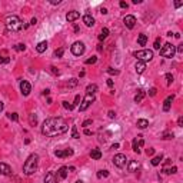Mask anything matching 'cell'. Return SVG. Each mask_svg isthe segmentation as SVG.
I'll use <instances>...</instances> for the list:
<instances>
[{"label":"cell","instance_id":"34","mask_svg":"<svg viewBox=\"0 0 183 183\" xmlns=\"http://www.w3.org/2000/svg\"><path fill=\"white\" fill-rule=\"evenodd\" d=\"M72 137H74V139H79L80 137L79 133H77V128H76V126H72Z\"/></svg>","mask_w":183,"mask_h":183},{"label":"cell","instance_id":"58","mask_svg":"<svg viewBox=\"0 0 183 183\" xmlns=\"http://www.w3.org/2000/svg\"><path fill=\"white\" fill-rule=\"evenodd\" d=\"M182 4H183V3H180V1H176V3H175V6H176V7H180Z\"/></svg>","mask_w":183,"mask_h":183},{"label":"cell","instance_id":"39","mask_svg":"<svg viewBox=\"0 0 183 183\" xmlns=\"http://www.w3.org/2000/svg\"><path fill=\"white\" fill-rule=\"evenodd\" d=\"M162 139H165V140H170V139H173V133H163V137Z\"/></svg>","mask_w":183,"mask_h":183},{"label":"cell","instance_id":"26","mask_svg":"<svg viewBox=\"0 0 183 183\" xmlns=\"http://www.w3.org/2000/svg\"><path fill=\"white\" fill-rule=\"evenodd\" d=\"M136 125H137V128L139 129H146L147 126H149V122H147L146 119H139Z\"/></svg>","mask_w":183,"mask_h":183},{"label":"cell","instance_id":"14","mask_svg":"<svg viewBox=\"0 0 183 183\" xmlns=\"http://www.w3.org/2000/svg\"><path fill=\"white\" fill-rule=\"evenodd\" d=\"M67 172H69V167H66V166L60 167V169L57 170V180H59V179L64 180V179L67 177Z\"/></svg>","mask_w":183,"mask_h":183},{"label":"cell","instance_id":"40","mask_svg":"<svg viewBox=\"0 0 183 183\" xmlns=\"http://www.w3.org/2000/svg\"><path fill=\"white\" fill-rule=\"evenodd\" d=\"M76 85H77V80H76V79H70V80H69V83H67V86H69V87H74Z\"/></svg>","mask_w":183,"mask_h":183},{"label":"cell","instance_id":"53","mask_svg":"<svg viewBox=\"0 0 183 183\" xmlns=\"http://www.w3.org/2000/svg\"><path fill=\"white\" fill-rule=\"evenodd\" d=\"M107 86H109V87H113V80L112 79L107 80Z\"/></svg>","mask_w":183,"mask_h":183},{"label":"cell","instance_id":"18","mask_svg":"<svg viewBox=\"0 0 183 183\" xmlns=\"http://www.w3.org/2000/svg\"><path fill=\"white\" fill-rule=\"evenodd\" d=\"M135 69H136V73H137V74H142V73L146 70V63H144V62H139V60H137Z\"/></svg>","mask_w":183,"mask_h":183},{"label":"cell","instance_id":"12","mask_svg":"<svg viewBox=\"0 0 183 183\" xmlns=\"http://www.w3.org/2000/svg\"><path fill=\"white\" fill-rule=\"evenodd\" d=\"M123 23H125V26H126L128 29H133L136 24V17L132 16V15H129V16H126L123 19Z\"/></svg>","mask_w":183,"mask_h":183},{"label":"cell","instance_id":"45","mask_svg":"<svg viewBox=\"0 0 183 183\" xmlns=\"http://www.w3.org/2000/svg\"><path fill=\"white\" fill-rule=\"evenodd\" d=\"M63 107H64V109H69V110H72V109H73V106H72V104H69L67 102H63Z\"/></svg>","mask_w":183,"mask_h":183},{"label":"cell","instance_id":"24","mask_svg":"<svg viewBox=\"0 0 183 183\" xmlns=\"http://www.w3.org/2000/svg\"><path fill=\"white\" fill-rule=\"evenodd\" d=\"M47 49V42L44 40V42H40L39 44L36 46V50H37V53H43L44 50Z\"/></svg>","mask_w":183,"mask_h":183},{"label":"cell","instance_id":"56","mask_svg":"<svg viewBox=\"0 0 183 183\" xmlns=\"http://www.w3.org/2000/svg\"><path fill=\"white\" fill-rule=\"evenodd\" d=\"M49 93H50V90H49V89H46V90H43V96H47Z\"/></svg>","mask_w":183,"mask_h":183},{"label":"cell","instance_id":"36","mask_svg":"<svg viewBox=\"0 0 183 183\" xmlns=\"http://www.w3.org/2000/svg\"><path fill=\"white\" fill-rule=\"evenodd\" d=\"M9 119L13 120V122H17V120H19V116H17V113H9Z\"/></svg>","mask_w":183,"mask_h":183},{"label":"cell","instance_id":"54","mask_svg":"<svg viewBox=\"0 0 183 183\" xmlns=\"http://www.w3.org/2000/svg\"><path fill=\"white\" fill-rule=\"evenodd\" d=\"M36 23H37V19H36V17H33V19H32V22H30V24H33V26H34Z\"/></svg>","mask_w":183,"mask_h":183},{"label":"cell","instance_id":"32","mask_svg":"<svg viewBox=\"0 0 183 183\" xmlns=\"http://www.w3.org/2000/svg\"><path fill=\"white\" fill-rule=\"evenodd\" d=\"M63 53H64V49L63 47L56 49V50H55V56H56V57H62V56H63Z\"/></svg>","mask_w":183,"mask_h":183},{"label":"cell","instance_id":"51","mask_svg":"<svg viewBox=\"0 0 183 183\" xmlns=\"http://www.w3.org/2000/svg\"><path fill=\"white\" fill-rule=\"evenodd\" d=\"M177 53H183V44H179V46H177Z\"/></svg>","mask_w":183,"mask_h":183},{"label":"cell","instance_id":"30","mask_svg":"<svg viewBox=\"0 0 183 183\" xmlns=\"http://www.w3.org/2000/svg\"><path fill=\"white\" fill-rule=\"evenodd\" d=\"M29 122H30L32 126H36V125H37V116H36L34 113H32V114L29 116Z\"/></svg>","mask_w":183,"mask_h":183},{"label":"cell","instance_id":"48","mask_svg":"<svg viewBox=\"0 0 183 183\" xmlns=\"http://www.w3.org/2000/svg\"><path fill=\"white\" fill-rule=\"evenodd\" d=\"M119 6H120L122 9H128V3H126V1H120Z\"/></svg>","mask_w":183,"mask_h":183},{"label":"cell","instance_id":"29","mask_svg":"<svg viewBox=\"0 0 183 183\" xmlns=\"http://www.w3.org/2000/svg\"><path fill=\"white\" fill-rule=\"evenodd\" d=\"M162 160H163V156H162V155H157V156H155V157L152 159V165H153V166H157V165H160Z\"/></svg>","mask_w":183,"mask_h":183},{"label":"cell","instance_id":"25","mask_svg":"<svg viewBox=\"0 0 183 183\" xmlns=\"http://www.w3.org/2000/svg\"><path fill=\"white\" fill-rule=\"evenodd\" d=\"M97 90H99L97 85H89L87 87H86V93H87V95H95Z\"/></svg>","mask_w":183,"mask_h":183},{"label":"cell","instance_id":"50","mask_svg":"<svg viewBox=\"0 0 183 183\" xmlns=\"http://www.w3.org/2000/svg\"><path fill=\"white\" fill-rule=\"evenodd\" d=\"M153 153H155V149H147V150H146V155H147V156H152Z\"/></svg>","mask_w":183,"mask_h":183},{"label":"cell","instance_id":"1","mask_svg":"<svg viewBox=\"0 0 183 183\" xmlns=\"http://www.w3.org/2000/svg\"><path fill=\"white\" fill-rule=\"evenodd\" d=\"M69 130V123L63 117H49L43 122L42 133L47 137L64 135Z\"/></svg>","mask_w":183,"mask_h":183},{"label":"cell","instance_id":"47","mask_svg":"<svg viewBox=\"0 0 183 183\" xmlns=\"http://www.w3.org/2000/svg\"><path fill=\"white\" fill-rule=\"evenodd\" d=\"M107 114H109V117H110V119H114V117H116V113H114L113 110H109V113H107Z\"/></svg>","mask_w":183,"mask_h":183},{"label":"cell","instance_id":"49","mask_svg":"<svg viewBox=\"0 0 183 183\" xmlns=\"http://www.w3.org/2000/svg\"><path fill=\"white\" fill-rule=\"evenodd\" d=\"M50 70H52V73H53V74H59V70L56 69L55 66H52V67H50Z\"/></svg>","mask_w":183,"mask_h":183},{"label":"cell","instance_id":"6","mask_svg":"<svg viewBox=\"0 0 183 183\" xmlns=\"http://www.w3.org/2000/svg\"><path fill=\"white\" fill-rule=\"evenodd\" d=\"M70 50H72V53L74 56H82L85 53L86 47H85V43L83 42H74L72 44V47H70Z\"/></svg>","mask_w":183,"mask_h":183},{"label":"cell","instance_id":"2","mask_svg":"<svg viewBox=\"0 0 183 183\" xmlns=\"http://www.w3.org/2000/svg\"><path fill=\"white\" fill-rule=\"evenodd\" d=\"M37 167H39V155H37V153H33V155H30V156L27 157V160L24 162L23 172L27 176H30V175H33L34 172H37Z\"/></svg>","mask_w":183,"mask_h":183},{"label":"cell","instance_id":"21","mask_svg":"<svg viewBox=\"0 0 183 183\" xmlns=\"http://www.w3.org/2000/svg\"><path fill=\"white\" fill-rule=\"evenodd\" d=\"M139 169V163H137V160H130L128 165V170L129 172H136Z\"/></svg>","mask_w":183,"mask_h":183},{"label":"cell","instance_id":"22","mask_svg":"<svg viewBox=\"0 0 183 183\" xmlns=\"http://www.w3.org/2000/svg\"><path fill=\"white\" fill-rule=\"evenodd\" d=\"M137 43H139V46H146V43H147V36H146L144 33H140V34L137 36Z\"/></svg>","mask_w":183,"mask_h":183},{"label":"cell","instance_id":"13","mask_svg":"<svg viewBox=\"0 0 183 183\" xmlns=\"http://www.w3.org/2000/svg\"><path fill=\"white\" fill-rule=\"evenodd\" d=\"M43 182L44 183H57V176L55 172H47L44 177H43Z\"/></svg>","mask_w":183,"mask_h":183},{"label":"cell","instance_id":"55","mask_svg":"<svg viewBox=\"0 0 183 183\" xmlns=\"http://www.w3.org/2000/svg\"><path fill=\"white\" fill-rule=\"evenodd\" d=\"M85 135L90 136V135H92V132H90V130H89V129H85Z\"/></svg>","mask_w":183,"mask_h":183},{"label":"cell","instance_id":"44","mask_svg":"<svg viewBox=\"0 0 183 183\" xmlns=\"http://www.w3.org/2000/svg\"><path fill=\"white\" fill-rule=\"evenodd\" d=\"M156 93H157V89L156 87L149 89V96H156Z\"/></svg>","mask_w":183,"mask_h":183},{"label":"cell","instance_id":"31","mask_svg":"<svg viewBox=\"0 0 183 183\" xmlns=\"http://www.w3.org/2000/svg\"><path fill=\"white\" fill-rule=\"evenodd\" d=\"M107 176H109V172H107V170H99V172H97V177H99V179L107 177Z\"/></svg>","mask_w":183,"mask_h":183},{"label":"cell","instance_id":"17","mask_svg":"<svg viewBox=\"0 0 183 183\" xmlns=\"http://www.w3.org/2000/svg\"><path fill=\"white\" fill-rule=\"evenodd\" d=\"M83 23L86 24L87 27H92L95 24V17L92 16V15H85L83 16Z\"/></svg>","mask_w":183,"mask_h":183},{"label":"cell","instance_id":"19","mask_svg":"<svg viewBox=\"0 0 183 183\" xmlns=\"http://www.w3.org/2000/svg\"><path fill=\"white\" fill-rule=\"evenodd\" d=\"M173 99H175V96H169L166 100L163 102V110H165V112H169V110H170V106H172Z\"/></svg>","mask_w":183,"mask_h":183},{"label":"cell","instance_id":"41","mask_svg":"<svg viewBox=\"0 0 183 183\" xmlns=\"http://www.w3.org/2000/svg\"><path fill=\"white\" fill-rule=\"evenodd\" d=\"M92 123H93V120H92V119H87V120H85V122L82 123V126H83V128H87V126H90Z\"/></svg>","mask_w":183,"mask_h":183},{"label":"cell","instance_id":"43","mask_svg":"<svg viewBox=\"0 0 183 183\" xmlns=\"http://www.w3.org/2000/svg\"><path fill=\"white\" fill-rule=\"evenodd\" d=\"M153 47H155V49H159V50H160V37H157V39L155 40V43H153Z\"/></svg>","mask_w":183,"mask_h":183},{"label":"cell","instance_id":"35","mask_svg":"<svg viewBox=\"0 0 183 183\" xmlns=\"http://www.w3.org/2000/svg\"><path fill=\"white\" fill-rule=\"evenodd\" d=\"M96 62H97V57H96V56H92L90 59L86 60V64H95Z\"/></svg>","mask_w":183,"mask_h":183},{"label":"cell","instance_id":"11","mask_svg":"<svg viewBox=\"0 0 183 183\" xmlns=\"http://www.w3.org/2000/svg\"><path fill=\"white\" fill-rule=\"evenodd\" d=\"M73 149H64V150H56L55 155L57 156V157H60V159H63V157H69V156H73Z\"/></svg>","mask_w":183,"mask_h":183},{"label":"cell","instance_id":"28","mask_svg":"<svg viewBox=\"0 0 183 183\" xmlns=\"http://www.w3.org/2000/svg\"><path fill=\"white\" fill-rule=\"evenodd\" d=\"M107 36H109V29H107V27H103L100 34H99V40H104Z\"/></svg>","mask_w":183,"mask_h":183},{"label":"cell","instance_id":"61","mask_svg":"<svg viewBox=\"0 0 183 183\" xmlns=\"http://www.w3.org/2000/svg\"><path fill=\"white\" fill-rule=\"evenodd\" d=\"M76 183H83V180H76Z\"/></svg>","mask_w":183,"mask_h":183},{"label":"cell","instance_id":"52","mask_svg":"<svg viewBox=\"0 0 183 183\" xmlns=\"http://www.w3.org/2000/svg\"><path fill=\"white\" fill-rule=\"evenodd\" d=\"M177 125H179V126H183V117H182V116H180V117H179V120H177Z\"/></svg>","mask_w":183,"mask_h":183},{"label":"cell","instance_id":"3","mask_svg":"<svg viewBox=\"0 0 183 183\" xmlns=\"http://www.w3.org/2000/svg\"><path fill=\"white\" fill-rule=\"evenodd\" d=\"M6 27L9 32H19V30H22L23 24H22L20 17L16 15H12V16L6 17Z\"/></svg>","mask_w":183,"mask_h":183},{"label":"cell","instance_id":"9","mask_svg":"<svg viewBox=\"0 0 183 183\" xmlns=\"http://www.w3.org/2000/svg\"><path fill=\"white\" fill-rule=\"evenodd\" d=\"M126 155H123V153H119V155H114V157H113V165L116 167H122L126 165Z\"/></svg>","mask_w":183,"mask_h":183},{"label":"cell","instance_id":"59","mask_svg":"<svg viewBox=\"0 0 183 183\" xmlns=\"http://www.w3.org/2000/svg\"><path fill=\"white\" fill-rule=\"evenodd\" d=\"M112 149H119V143H114L112 146Z\"/></svg>","mask_w":183,"mask_h":183},{"label":"cell","instance_id":"38","mask_svg":"<svg viewBox=\"0 0 183 183\" xmlns=\"http://www.w3.org/2000/svg\"><path fill=\"white\" fill-rule=\"evenodd\" d=\"M9 62H10V57L0 55V63H9Z\"/></svg>","mask_w":183,"mask_h":183},{"label":"cell","instance_id":"57","mask_svg":"<svg viewBox=\"0 0 183 183\" xmlns=\"http://www.w3.org/2000/svg\"><path fill=\"white\" fill-rule=\"evenodd\" d=\"M50 3H52V4H59V3H60V0H52Z\"/></svg>","mask_w":183,"mask_h":183},{"label":"cell","instance_id":"60","mask_svg":"<svg viewBox=\"0 0 183 183\" xmlns=\"http://www.w3.org/2000/svg\"><path fill=\"white\" fill-rule=\"evenodd\" d=\"M3 109H4V104H3V102H0V112H3Z\"/></svg>","mask_w":183,"mask_h":183},{"label":"cell","instance_id":"27","mask_svg":"<svg viewBox=\"0 0 183 183\" xmlns=\"http://www.w3.org/2000/svg\"><path fill=\"white\" fill-rule=\"evenodd\" d=\"M176 172H177V167H176V166L163 167V173H166V175H175Z\"/></svg>","mask_w":183,"mask_h":183},{"label":"cell","instance_id":"4","mask_svg":"<svg viewBox=\"0 0 183 183\" xmlns=\"http://www.w3.org/2000/svg\"><path fill=\"white\" fill-rule=\"evenodd\" d=\"M135 57H137V60L139 62H150L152 59H153V52L152 50H137L133 53Z\"/></svg>","mask_w":183,"mask_h":183},{"label":"cell","instance_id":"42","mask_svg":"<svg viewBox=\"0 0 183 183\" xmlns=\"http://www.w3.org/2000/svg\"><path fill=\"white\" fill-rule=\"evenodd\" d=\"M107 73H109V74H114V76H116V74H119V70H116V69H113V67H109V69H107Z\"/></svg>","mask_w":183,"mask_h":183},{"label":"cell","instance_id":"37","mask_svg":"<svg viewBox=\"0 0 183 183\" xmlns=\"http://www.w3.org/2000/svg\"><path fill=\"white\" fill-rule=\"evenodd\" d=\"M165 77H166V80H167V85H172V83H173V76H172L170 73H166Z\"/></svg>","mask_w":183,"mask_h":183},{"label":"cell","instance_id":"7","mask_svg":"<svg viewBox=\"0 0 183 183\" xmlns=\"http://www.w3.org/2000/svg\"><path fill=\"white\" fill-rule=\"evenodd\" d=\"M95 102V95H86L85 99L82 100V104H80V112H85L89 109V106Z\"/></svg>","mask_w":183,"mask_h":183},{"label":"cell","instance_id":"46","mask_svg":"<svg viewBox=\"0 0 183 183\" xmlns=\"http://www.w3.org/2000/svg\"><path fill=\"white\" fill-rule=\"evenodd\" d=\"M79 102H80V96H76V97H74V103L72 104L73 107H74V106H77V104H79Z\"/></svg>","mask_w":183,"mask_h":183},{"label":"cell","instance_id":"20","mask_svg":"<svg viewBox=\"0 0 183 183\" xmlns=\"http://www.w3.org/2000/svg\"><path fill=\"white\" fill-rule=\"evenodd\" d=\"M144 96H146V92L144 90H137V93H136V96H135V103H140L142 100L144 99Z\"/></svg>","mask_w":183,"mask_h":183},{"label":"cell","instance_id":"5","mask_svg":"<svg viewBox=\"0 0 183 183\" xmlns=\"http://www.w3.org/2000/svg\"><path fill=\"white\" fill-rule=\"evenodd\" d=\"M175 46L172 43H165V46L160 49V56L162 57H166V59H172L175 56Z\"/></svg>","mask_w":183,"mask_h":183},{"label":"cell","instance_id":"16","mask_svg":"<svg viewBox=\"0 0 183 183\" xmlns=\"http://www.w3.org/2000/svg\"><path fill=\"white\" fill-rule=\"evenodd\" d=\"M0 173L4 176H10L12 175V167L6 163H0Z\"/></svg>","mask_w":183,"mask_h":183},{"label":"cell","instance_id":"33","mask_svg":"<svg viewBox=\"0 0 183 183\" xmlns=\"http://www.w3.org/2000/svg\"><path fill=\"white\" fill-rule=\"evenodd\" d=\"M15 49H16L17 52H24V50H26V44H24V43H19V44H16Z\"/></svg>","mask_w":183,"mask_h":183},{"label":"cell","instance_id":"23","mask_svg":"<svg viewBox=\"0 0 183 183\" xmlns=\"http://www.w3.org/2000/svg\"><path fill=\"white\" fill-rule=\"evenodd\" d=\"M90 157H92V159H95V160L102 159V152L99 150V149H93V150L90 152Z\"/></svg>","mask_w":183,"mask_h":183},{"label":"cell","instance_id":"8","mask_svg":"<svg viewBox=\"0 0 183 183\" xmlns=\"http://www.w3.org/2000/svg\"><path fill=\"white\" fill-rule=\"evenodd\" d=\"M144 144V140H143V136L139 135L137 137L133 139V142H132V149L136 152V153H140V149H142V146Z\"/></svg>","mask_w":183,"mask_h":183},{"label":"cell","instance_id":"10","mask_svg":"<svg viewBox=\"0 0 183 183\" xmlns=\"http://www.w3.org/2000/svg\"><path fill=\"white\" fill-rule=\"evenodd\" d=\"M20 90H22V95L23 96H29L30 95V92H32L30 83L26 82V80H22V82H20Z\"/></svg>","mask_w":183,"mask_h":183},{"label":"cell","instance_id":"15","mask_svg":"<svg viewBox=\"0 0 183 183\" xmlns=\"http://www.w3.org/2000/svg\"><path fill=\"white\" fill-rule=\"evenodd\" d=\"M79 17H80V13H79V12L72 10V12H69V13L66 15V20H67V22H74V20H77Z\"/></svg>","mask_w":183,"mask_h":183}]
</instances>
